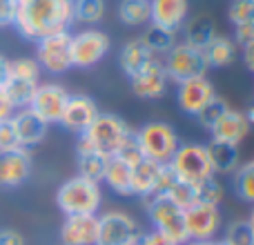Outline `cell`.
Masks as SVG:
<instances>
[{
  "label": "cell",
  "mask_w": 254,
  "mask_h": 245,
  "mask_svg": "<svg viewBox=\"0 0 254 245\" xmlns=\"http://www.w3.org/2000/svg\"><path fill=\"white\" fill-rule=\"evenodd\" d=\"M101 203V183H94L85 176H74V179L65 181L56 192V205L65 216L96 214Z\"/></svg>",
  "instance_id": "3957f363"
},
{
  "label": "cell",
  "mask_w": 254,
  "mask_h": 245,
  "mask_svg": "<svg viewBox=\"0 0 254 245\" xmlns=\"http://www.w3.org/2000/svg\"><path fill=\"white\" fill-rule=\"evenodd\" d=\"M40 85V80H25V78H7L2 85L7 98L11 101L13 110H22L29 107L31 98L36 94V87Z\"/></svg>",
  "instance_id": "4316f807"
},
{
  "label": "cell",
  "mask_w": 254,
  "mask_h": 245,
  "mask_svg": "<svg viewBox=\"0 0 254 245\" xmlns=\"http://www.w3.org/2000/svg\"><path fill=\"white\" fill-rule=\"evenodd\" d=\"M207 149V158H210L212 172L216 174H234L241 158H239V145H230V143H221V140H210L205 145Z\"/></svg>",
  "instance_id": "7402d4cb"
},
{
  "label": "cell",
  "mask_w": 254,
  "mask_h": 245,
  "mask_svg": "<svg viewBox=\"0 0 254 245\" xmlns=\"http://www.w3.org/2000/svg\"><path fill=\"white\" fill-rule=\"evenodd\" d=\"M170 165L181 181H188V183L194 185L214 176L205 145L198 143H181L179 149L174 152V156L170 158Z\"/></svg>",
  "instance_id": "52a82bcc"
},
{
  "label": "cell",
  "mask_w": 254,
  "mask_h": 245,
  "mask_svg": "<svg viewBox=\"0 0 254 245\" xmlns=\"http://www.w3.org/2000/svg\"><path fill=\"white\" fill-rule=\"evenodd\" d=\"M112 40L101 29H83L80 34L71 36V65L78 69H92L107 56Z\"/></svg>",
  "instance_id": "ba28073f"
},
{
  "label": "cell",
  "mask_w": 254,
  "mask_h": 245,
  "mask_svg": "<svg viewBox=\"0 0 254 245\" xmlns=\"http://www.w3.org/2000/svg\"><path fill=\"white\" fill-rule=\"evenodd\" d=\"M183 245H212V241H185Z\"/></svg>",
  "instance_id": "816d5d0a"
},
{
  "label": "cell",
  "mask_w": 254,
  "mask_h": 245,
  "mask_svg": "<svg viewBox=\"0 0 254 245\" xmlns=\"http://www.w3.org/2000/svg\"><path fill=\"white\" fill-rule=\"evenodd\" d=\"M232 185H234L237 196L241 198L243 203H250V205H254V158L241 163V165L234 170Z\"/></svg>",
  "instance_id": "4dcf8cb0"
},
{
  "label": "cell",
  "mask_w": 254,
  "mask_h": 245,
  "mask_svg": "<svg viewBox=\"0 0 254 245\" xmlns=\"http://www.w3.org/2000/svg\"><path fill=\"white\" fill-rule=\"evenodd\" d=\"M196 189H198V201L214 203V205H219V203L223 201V187H221V183L216 181V176H212V179L198 183Z\"/></svg>",
  "instance_id": "f35d334b"
},
{
  "label": "cell",
  "mask_w": 254,
  "mask_h": 245,
  "mask_svg": "<svg viewBox=\"0 0 254 245\" xmlns=\"http://www.w3.org/2000/svg\"><path fill=\"white\" fill-rule=\"evenodd\" d=\"M243 116H246V121H248V125H254V105H250V107H248V110L246 112H243Z\"/></svg>",
  "instance_id": "681fc988"
},
{
  "label": "cell",
  "mask_w": 254,
  "mask_h": 245,
  "mask_svg": "<svg viewBox=\"0 0 254 245\" xmlns=\"http://www.w3.org/2000/svg\"><path fill=\"white\" fill-rule=\"evenodd\" d=\"M185 40L183 43L192 45L196 49H205L207 45L214 40L216 36V25L210 16H194L190 20H185Z\"/></svg>",
  "instance_id": "d4e9b609"
},
{
  "label": "cell",
  "mask_w": 254,
  "mask_h": 245,
  "mask_svg": "<svg viewBox=\"0 0 254 245\" xmlns=\"http://www.w3.org/2000/svg\"><path fill=\"white\" fill-rule=\"evenodd\" d=\"M154 58H156V56H154V54L145 47L143 40L134 38V40H127L123 47H121L119 65H121V69H123V74L131 80L136 74H140V71H143L145 67L154 61Z\"/></svg>",
  "instance_id": "44dd1931"
},
{
  "label": "cell",
  "mask_w": 254,
  "mask_h": 245,
  "mask_svg": "<svg viewBox=\"0 0 254 245\" xmlns=\"http://www.w3.org/2000/svg\"><path fill=\"white\" fill-rule=\"evenodd\" d=\"M158 170H161V163L143 158L140 163H136L131 167V194L140 198H149L156 192V181H158Z\"/></svg>",
  "instance_id": "603a6c76"
},
{
  "label": "cell",
  "mask_w": 254,
  "mask_h": 245,
  "mask_svg": "<svg viewBox=\"0 0 254 245\" xmlns=\"http://www.w3.org/2000/svg\"><path fill=\"white\" fill-rule=\"evenodd\" d=\"M223 241L230 245H254L252 232H250V228H248V221L246 219L232 221V223L228 225V230H225Z\"/></svg>",
  "instance_id": "d590c367"
},
{
  "label": "cell",
  "mask_w": 254,
  "mask_h": 245,
  "mask_svg": "<svg viewBox=\"0 0 254 245\" xmlns=\"http://www.w3.org/2000/svg\"><path fill=\"white\" fill-rule=\"evenodd\" d=\"M136 245H174L170 241V239H165L161 232H156V230H152V232H145L140 234L138 243Z\"/></svg>",
  "instance_id": "ee69618b"
},
{
  "label": "cell",
  "mask_w": 254,
  "mask_h": 245,
  "mask_svg": "<svg viewBox=\"0 0 254 245\" xmlns=\"http://www.w3.org/2000/svg\"><path fill=\"white\" fill-rule=\"evenodd\" d=\"M74 25V0H18L13 27L27 40L69 31Z\"/></svg>",
  "instance_id": "6da1fadb"
},
{
  "label": "cell",
  "mask_w": 254,
  "mask_h": 245,
  "mask_svg": "<svg viewBox=\"0 0 254 245\" xmlns=\"http://www.w3.org/2000/svg\"><path fill=\"white\" fill-rule=\"evenodd\" d=\"M13 129H16L18 136V145L25 149H31L36 145H40L47 136L49 122H45L36 112H31L29 107H22V110H16L11 116Z\"/></svg>",
  "instance_id": "e0dca14e"
},
{
  "label": "cell",
  "mask_w": 254,
  "mask_h": 245,
  "mask_svg": "<svg viewBox=\"0 0 254 245\" xmlns=\"http://www.w3.org/2000/svg\"><path fill=\"white\" fill-rule=\"evenodd\" d=\"M13 105H11V101L7 98V94H4V89L0 87V121H7V119H11L13 116Z\"/></svg>",
  "instance_id": "bcb514c9"
},
{
  "label": "cell",
  "mask_w": 254,
  "mask_h": 245,
  "mask_svg": "<svg viewBox=\"0 0 254 245\" xmlns=\"http://www.w3.org/2000/svg\"><path fill=\"white\" fill-rule=\"evenodd\" d=\"M7 78H25V80H40V67L36 58H13L9 61V76Z\"/></svg>",
  "instance_id": "836d02e7"
},
{
  "label": "cell",
  "mask_w": 254,
  "mask_h": 245,
  "mask_svg": "<svg viewBox=\"0 0 254 245\" xmlns=\"http://www.w3.org/2000/svg\"><path fill=\"white\" fill-rule=\"evenodd\" d=\"M163 196H167L174 205H179L181 210H185V207H190L192 203L198 201V189H196V185L194 183H188V181L179 179L165 194H163Z\"/></svg>",
  "instance_id": "d6a6232c"
},
{
  "label": "cell",
  "mask_w": 254,
  "mask_h": 245,
  "mask_svg": "<svg viewBox=\"0 0 254 245\" xmlns=\"http://www.w3.org/2000/svg\"><path fill=\"white\" fill-rule=\"evenodd\" d=\"M214 96H216V89L207 76L183 80L176 87V103H179L181 112H185L190 116H196Z\"/></svg>",
  "instance_id": "4fadbf2b"
},
{
  "label": "cell",
  "mask_w": 254,
  "mask_h": 245,
  "mask_svg": "<svg viewBox=\"0 0 254 245\" xmlns=\"http://www.w3.org/2000/svg\"><path fill=\"white\" fill-rule=\"evenodd\" d=\"M163 67H165L167 78L174 80L176 85L183 83V80H190V78L205 76L207 69H210L205 62V56H203V49H196L188 43H176L174 47L165 54Z\"/></svg>",
  "instance_id": "8992f818"
},
{
  "label": "cell",
  "mask_w": 254,
  "mask_h": 245,
  "mask_svg": "<svg viewBox=\"0 0 254 245\" xmlns=\"http://www.w3.org/2000/svg\"><path fill=\"white\" fill-rule=\"evenodd\" d=\"M176 181H179V176H176V172L172 170L170 163H161V170H158V181H156V192H154V194H165L167 189L176 183Z\"/></svg>",
  "instance_id": "60d3db41"
},
{
  "label": "cell",
  "mask_w": 254,
  "mask_h": 245,
  "mask_svg": "<svg viewBox=\"0 0 254 245\" xmlns=\"http://www.w3.org/2000/svg\"><path fill=\"white\" fill-rule=\"evenodd\" d=\"M237 54H239L237 43H234L230 36H221V34H216L214 40L203 49V56H205L207 67H214V69L232 65V62L237 61Z\"/></svg>",
  "instance_id": "cb8c5ba5"
},
{
  "label": "cell",
  "mask_w": 254,
  "mask_h": 245,
  "mask_svg": "<svg viewBox=\"0 0 254 245\" xmlns=\"http://www.w3.org/2000/svg\"><path fill=\"white\" fill-rule=\"evenodd\" d=\"M98 116V105L92 96H85V94H69V101H67L65 110L61 116V125L65 129L74 131V134H83L92 121Z\"/></svg>",
  "instance_id": "9a60e30c"
},
{
  "label": "cell",
  "mask_w": 254,
  "mask_h": 245,
  "mask_svg": "<svg viewBox=\"0 0 254 245\" xmlns=\"http://www.w3.org/2000/svg\"><path fill=\"white\" fill-rule=\"evenodd\" d=\"M76 154H78V176H85V179L94 181V183H101L110 156H103V154L94 152V149H85V152H76Z\"/></svg>",
  "instance_id": "f546056e"
},
{
  "label": "cell",
  "mask_w": 254,
  "mask_h": 245,
  "mask_svg": "<svg viewBox=\"0 0 254 245\" xmlns=\"http://www.w3.org/2000/svg\"><path fill=\"white\" fill-rule=\"evenodd\" d=\"M16 4H18V0H0V29H4V27H13Z\"/></svg>",
  "instance_id": "7bdbcfd3"
},
{
  "label": "cell",
  "mask_w": 254,
  "mask_h": 245,
  "mask_svg": "<svg viewBox=\"0 0 254 245\" xmlns=\"http://www.w3.org/2000/svg\"><path fill=\"white\" fill-rule=\"evenodd\" d=\"M185 232L188 241H212L221 230V212L219 205L205 201H196L183 210Z\"/></svg>",
  "instance_id": "30bf717a"
},
{
  "label": "cell",
  "mask_w": 254,
  "mask_h": 245,
  "mask_svg": "<svg viewBox=\"0 0 254 245\" xmlns=\"http://www.w3.org/2000/svg\"><path fill=\"white\" fill-rule=\"evenodd\" d=\"M116 158H121L123 163H127L129 167H134L136 163H140L143 161V152H140V147H138V143H136V136H134V131H131L129 136L123 140V145L119 147V152L114 154Z\"/></svg>",
  "instance_id": "74e56055"
},
{
  "label": "cell",
  "mask_w": 254,
  "mask_h": 245,
  "mask_svg": "<svg viewBox=\"0 0 254 245\" xmlns=\"http://www.w3.org/2000/svg\"><path fill=\"white\" fill-rule=\"evenodd\" d=\"M232 40L237 43V47H246V45L254 43V20L234 25V38Z\"/></svg>",
  "instance_id": "b9f144b4"
},
{
  "label": "cell",
  "mask_w": 254,
  "mask_h": 245,
  "mask_svg": "<svg viewBox=\"0 0 254 245\" xmlns=\"http://www.w3.org/2000/svg\"><path fill=\"white\" fill-rule=\"evenodd\" d=\"M7 76H9V58L0 54V87H2V85H4V80H7Z\"/></svg>",
  "instance_id": "c3c4849f"
},
{
  "label": "cell",
  "mask_w": 254,
  "mask_h": 245,
  "mask_svg": "<svg viewBox=\"0 0 254 245\" xmlns=\"http://www.w3.org/2000/svg\"><path fill=\"white\" fill-rule=\"evenodd\" d=\"M212 245H230V243H225L223 239H221V241H212Z\"/></svg>",
  "instance_id": "f5cc1de1"
},
{
  "label": "cell",
  "mask_w": 254,
  "mask_h": 245,
  "mask_svg": "<svg viewBox=\"0 0 254 245\" xmlns=\"http://www.w3.org/2000/svg\"><path fill=\"white\" fill-rule=\"evenodd\" d=\"M0 245H25V237L18 230H0Z\"/></svg>",
  "instance_id": "f6af8a7d"
},
{
  "label": "cell",
  "mask_w": 254,
  "mask_h": 245,
  "mask_svg": "<svg viewBox=\"0 0 254 245\" xmlns=\"http://www.w3.org/2000/svg\"><path fill=\"white\" fill-rule=\"evenodd\" d=\"M248 228H250V232H252V239H254V207H252V212H250V216H248Z\"/></svg>",
  "instance_id": "f907efd6"
},
{
  "label": "cell",
  "mask_w": 254,
  "mask_h": 245,
  "mask_svg": "<svg viewBox=\"0 0 254 245\" xmlns=\"http://www.w3.org/2000/svg\"><path fill=\"white\" fill-rule=\"evenodd\" d=\"M36 62L49 74H65L71 69V34H54L36 43Z\"/></svg>",
  "instance_id": "9c48e42d"
},
{
  "label": "cell",
  "mask_w": 254,
  "mask_h": 245,
  "mask_svg": "<svg viewBox=\"0 0 254 245\" xmlns=\"http://www.w3.org/2000/svg\"><path fill=\"white\" fill-rule=\"evenodd\" d=\"M105 16V0H74V22L98 25Z\"/></svg>",
  "instance_id": "1f68e13d"
},
{
  "label": "cell",
  "mask_w": 254,
  "mask_h": 245,
  "mask_svg": "<svg viewBox=\"0 0 254 245\" xmlns=\"http://www.w3.org/2000/svg\"><path fill=\"white\" fill-rule=\"evenodd\" d=\"M140 234L138 223L125 212H105L98 216L96 245H136Z\"/></svg>",
  "instance_id": "8fae6325"
},
{
  "label": "cell",
  "mask_w": 254,
  "mask_h": 245,
  "mask_svg": "<svg viewBox=\"0 0 254 245\" xmlns=\"http://www.w3.org/2000/svg\"><path fill=\"white\" fill-rule=\"evenodd\" d=\"M176 34H179V31H172V29H165V27H161V25L149 22L147 29H145V34L140 36V40H143L145 47L156 56V54H167L172 47H174Z\"/></svg>",
  "instance_id": "83f0119b"
},
{
  "label": "cell",
  "mask_w": 254,
  "mask_h": 245,
  "mask_svg": "<svg viewBox=\"0 0 254 245\" xmlns=\"http://www.w3.org/2000/svg\"><path fill=\"white\" fill-rule=\"evenodd\" d=\"M228 18L232 25H241V22L254 20V0H230Z\"/></svg>",
  "instance_id": "8d00e7d4"
},
{
  "label": "cell",
  "mask_w": 254,
  "mask_h": 245,
  "mask_svg": "<svg viewBox=\"0 0 254 245\" xmlns=\"http://www.w3.org/2000/svg\"><path fill=\"white\" fill-rule=\"evenodd\" d=\"M241 61H243V65H246V69L254 74V43L241 47Z\"/></svg>",
  "instance_id": "7dc6e473"
},
{
  "label": "cell",
  "mask_w": 254,
  "mask_h": 245,
  "mask_svg": "<svg viewBox=\"0 0 254 245\" xmlns=\"http://www.w3.org/2000/svg\"><path fill=\"white\" fill-rule=\"evenodd\" d=\"M119 18L127 27H143L152 20V9L149 0H121Z\"/></svg>",
  "instance_id": "f1b7e54d"
},
{
  "label": "cell",
  "mask_w": 254,
  "mask_h": 245,
  "mask_svg": "<svg viewBox=\"0 0 254 245\" xmlns=\"http://www.w3.org/2000/svg\"><path fill=\"white\" fill-rule=\"evenodd\" d=\"M129 134H131L129 125L121 116L98 112V116L92 121V125L83 134H78L76 152L94 149V152L103 154V156H114Z\"/></svg>",
  "instance_id": "7a4b0ae2"
},
{
  "label": "cell",
  "mask_w": 254,
  "mask_h": 245,
  "mask_svg": "<svg viewBox=\"0 0 254 245\" xmlns=\"http://www.w3.org/2000/svg\"><path fill=\"white\" fill-rule=\"evenodd\" d=\"M31 174V152L25 147H16L9 152H0V187H20Z\"/></svg>",
  "instance_id": "5bb4252c"
},
{
  "label": "cell",
  "mask_w": 254,
  "mask_h": 245,
  "mask_svg": "<svg viewBox=\"0 0 254 245\" xmlns=\"http://www.w3.org/2000/svg\"><path fill=\"white\" fill-rule=\"evenodd\" d=\"M149 9H152V20L149 22L179 31L188 20L190 0H149Z\"/></svg>",
  "instance_id": "d6986e66"
},
{
  "label": "cell",
  "mask_w": 254,
  "mask_h": 245,
  "mask_svg": "<svg viewBox=\"0 0 254 245\" xmlns=\"http://www.w3.org/2000/svg\"><path fill=\"white\" fill-rule=\"evenodd\" d=\"M69 92L58 83H43L36 87V94L29 103V110L36 112L45 122H58L63 116Z\"/></svg>",
  "instance_id": "7c38bea8"
},
{
  "label": "cell",
  "mask_w": 254,
  "mask_h": 245,
  "mask_svg": "<svg viewBox=\"0 0 254 245\" xmlns=\"http://www.w3.org/2000/svg\"><path fill=\"white\" fill-rule=\"evenodd\" d=\"M103 181L107 183V187L112 192L121 194V196H131V167L123 163L121 158L116 156H110L107 161V167H105V174H103Z\"/></svg>",
  "instance_id": "484cf974"
},
{
  "label": "cell",
  "mask_w": 254,
  "mask_h": 245,
  "mask_svg": "<svg viewBox=\"0 0 254 245\" xmlns=\"http://www.w3.org/2000/svg\"><path fill=\"white\" fill-rule=\"evenodd\" d=\"M228 110H230L228 101H223V98L214 96V98H212V101L207 103V105L196 114V121H198V125H201L203 129L210 131V129H212V125H214V122L219 121Z\"/></svg>",
  "instance_id": "e575fe53"
},
{
  "label": "cell",
  "mask_w": 254,
  "mask_h": 245,
  "mask_svg": "<svg viewBox=\"0 0 254 245\" xmlns=\"http://www.w3.org/2000/svg\"><path fill=\"white\" fill-rule=\"evenodd\" d=\"M147 201V214L152 221L154 230L161 232L165 239H170L174 245H183L188 241V232H185V221L183 210L170 201L163 194H154V196L145 198Z\"/></svg>",
  "instance_id": "5b68a950"
},
{
  "label": "cell",
  "mask_w": 254,
  "mask_h": 245,
  "mask_svg": "<svg viewBox=\"0 0 254 245\" xmlns=\"http://www.w3.org/2000/svg\"><path fill=\"white\" fill-rule=\"evenodd\" d=\"M134 136L143 156L156 163H170V158L174 156V152L181 145V138L174 127L158 121L145 122L138 131H134Z\"/></svg>",
  "instance_id": "277c9868"
},
{
  "label": "cell",
  "mask_w": 254,
  "mask_h": 245,
  "mask_svg": "<svg viewBox=\"0 0 254 245\" xmlns=\"http://www.w3.org/2000/svg\"><path fill=\"white\" fill-rule=\"evenodd\" d=\"M167 83H170V78L165 74V67L158 58H154L140 74H136L131 78V92H134L136 98L156 101L167 92Z\"/></svg>",
  "instance_id": "2e32d148"
},
{
  "label": "cell",
  "mask_w": 254,
  "mask_h": 245,
  "mask_svg": "<svg viewBox=\"0 0 254 245\" xmlns=\"http://www.w3.org/2000/svg\"><path fill=\"white\" fill-rule=\"evenodd\" d=\"M96 239H98V216L96 214L67 216L61 228L63 245H96Z\"/></svg>",
  "instance_id": "ac0fdd59"
},
{
  "label": "cell",
  "mask_w": 254,
  "mask_h": 245,
  "mask_svg": "<svg viewBox=\"0 0 254 245\" xmlns=\"http://www.w3.org/2000/svg\"><path fill=\"white\" fill-rule=\"evenodd\" d=\"M16 147H20V145H18V136L16 129H13L11 119L0 121V152H9V149Z\"/></svg>",
  "instance_id": "ab89813d"
},
{
  "label": "cell",
  "mask_w": 254,
  "mask_h": 245,
  "mask_svg": "<svg viewBox=\"0 0 254 245\" xmlns=\"http://www.w3.org/2000/svg\"><path fill=\"white\" fill-rule=\"evenodd\" d=\"M250 131V125H248L246 116L243 112L239 110H232L230 107L219 121L212 125L210 134H212V140H221V143H230V145H239L243 138L248 136Z\"/></svg>",
  "instance_id": "ffe728a7"
}]
</instances>
